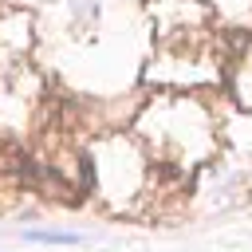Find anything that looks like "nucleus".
<instances>
[{"mask_svg":"<svg viewBox=\"0 0 252 252\" xmlns=\"http://www.w3.org/2000/svg\"><path fill=\"white\" fill-rule=\"evenodd\" d=\"M24 236L35 240V244H79L83 240L79 232H59V228H28Z\"/></svg>","mask_w":252,"mask_h":252,"instance_id":"1","label":"nucleus"}]
</instances>
